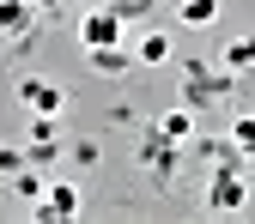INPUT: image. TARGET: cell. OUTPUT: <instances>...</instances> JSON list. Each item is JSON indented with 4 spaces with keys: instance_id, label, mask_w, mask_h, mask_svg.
Listing matches in <instances>:
<instances>
[{
    "instance_id": "2",
    "label": "cell",
    "mask_w": 255,
    "mask_h": 224,
    "mask_svg": "<svg viewBox=\"0 0 255 224\" xmlns=\"http://www.w3.org/2000/svg\"><path fill=\"white\" fill-rule=\"evenodd\" d=\"M18 103H24V115H61L67 109V91L55 79H18Z\"/></svg>"
},
{
    "instance_id": "11",
    "label": "cell",
    "mask_w": 255,
    "mask_h": 224,
    "mask_svg": "<svg viewBox=\"0 0 255 224\" xmlns=\"http://www.w3.org/2000/svg\"><path fill=\"white\" fill-rule=\"evenodd\" d=\"M12 194H18V200H43V176H37V164H24V170L12 176Z\"/></svg>"
},
{
    "instance_id": "4",
    "label": "cell",
    "mask_w": 255,
    "mask_h": 224,
    "mask_svg": "<svg viewBox=\"0 0 255 224\" xmlns=\"http://www.w3.org/2000/svg\"><path fill=\"white\" fill-rule=\"evenodd\" d=\"M79 206H85V194L73 182H49L43 200H37V218H79Z\"/></svg>"
},
{
    "instance_id": "1",
    "label": "cell",
    "mask_w": 255,
    "mask_h": 224,
    "mask_svg": "<svg viewBox=\"0 0 255 224\" xmlns=\"http://www.w3.org/2000/svg\"><path fill=\"white\" fill-rule=\"evenodd\" d=\"M122 30H128V18H122L116 6H91V12L79 18V49H116Z\"/></svg>"
},
{
    "instance_id": "9",
    "label": "cell",
    "mask_w": 255,
    "mask_h": 224,
    "mask_svg": "<svg viewBox=\"0 0 255 224\" xmlns=\"http://www.w3.org/2000/svg\"><path fill=\"white\" fill-rule=\"evenodd\" d=\"M176 18L195 24V30H207V24L219 18V0H176Z\"/></svg>"
},
{
    "instance_id": "6",
    "label": "cell",
    "mask_w": 255,
    "mask_h": 224,
    "mask_svg": "<svg viewBox=\"0 0 255 224\" xmlns=\"http://www.w3.org/2000/svg\"><path fill=\"white\" fill-rule=\"evenodd\" d=\"M134 61H140V67H164V61H170V37H164V30H146L140 49H134Z\"/></svg>"
},
{
    "instance_id": "10",
    "label": "cell",
    "mask_w": 255,
    "mask_h": 224,
    "mask_svg": "<svg viewBox=\"0 0 255 224\" xmlns=\"http://www.w3.org/2000/svg\"><path fill=\"white\" fill-rule=\"evenodd\" d=\"M158 134H164L170 146H182V140H195V115H188V109H170L164 121H158Z\"/></svg>"
},
{
    "instance_id": "7",
    "label": "cell",
    "mask_w": 255,
    "mask_h": 224,
    "mask_svg": "<svg viewBox=\"0 0 255 224\" xmlns=\"http://www.w3.org/2000/svg\"><path fill=\"white\" fill-rule=\"evenodd\" d=\"M225 73H255V30L237 43H225Z\"/></svg>"
},
{
    "instance_id": "13",
    "label": "cell",
    "mask_w": 255,
    "mask_h": 224,
    "mask_svg": "<svg viewBox=\"0 0 255 224\" xmlns=\"http://www.w3.org/2000/svg\"><path fill=\"white\" fill-rule=\"evenodd\" d=\"M24 164H30V151H18V146H0V182H12Z\"/></svg>"
},
{
    "instance_id": "3",
    "label": "cell",
    "mask_w": 255,
    "mask_h": 224,
    "mask_svg": "<svg viewBox=\"0 0 255 224\" xmlns=\"http://www.w3.org/2000/svg\"><path fill=\"white\" fill-rule=\"evenodd\" d=\"M243 206H249L243 176L237 170H213V182H207V212H243Z\"/></svg>"
},
{
    "instance_id": "5",
    "label": "cell",
    "mask_w": 255,
    "mask_h": 224,
    "mask_svg": "<svg viewBox=\"0 0 255 224\" xmlns=\"http://www.w3.org/2000/svg\"><path fill=\"white\" fill-rule=\"evenodd\" d=\"M30 0H0V37H30Z\"/></svg>"
},
{
    "instance_id": "8",
    "label": "cell",
    "mask_w": 255,
    "mask_h": 224,
    "mask_svg": "<svg viewBox=\"0 0 255 224\" xmlns=\"http://www.w3.org/2000/svg\"><path fill=\"white\" fill-rule=\"evenodd\" d=\"M85 55H91L98 73H128V67H134V49H122V43L116 49H85Z\"/></svg>"
},
{
    "instance_id": "12",
    "label": "cell",
    "mask_w": 255,
    "mask_h": 224,
    "mask_svg": "<svg viewBox=\"0 0 255 224\" xmlns=\"http://www.w3.org/2000/svg\"><path fill=\"white\" fill-rule=\"evenodd\" d=\"M231 146H237L243 157H255V115H237V121H231Z\"/></svg>"
}]
</instances>
